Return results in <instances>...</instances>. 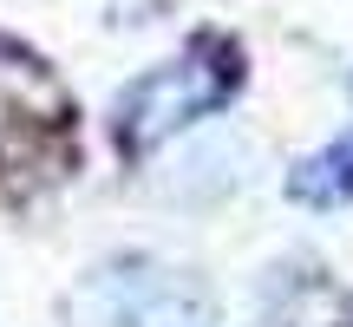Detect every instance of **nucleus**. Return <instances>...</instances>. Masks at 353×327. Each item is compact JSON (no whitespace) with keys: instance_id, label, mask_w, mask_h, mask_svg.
Listing matches in <instances>:
<instances>
[{"instance_id":"2","label":"nucleus","mask_w":353,"mask_h":327,"mask_svg":"<svg viewBox=\"0 0 353 327\" xmlns=\"http://www.w3.org/2000/svg\"><path fill=\"white\" fill-rule=\"evenodd\" d=\"M65 315L79 327H196L210 315V295L196 288L190 275L176 268H157V262H105L92 268L85 281L72 288Z\"/></svg>"},{"instance_id":"3","label":"nucleus","mask_w":353,"mask_h":327,"mask_svg":"<svg viewBox=\"0 0 353 327\" xmlns=\"http://www.w3.org/2000/svg\"><path fill=\"white\" fill-rule=\"evenodd\" d=\"M288 190L301 203H347L353 197V138L327 144V151H314V157H301L294 177H288Z\"/></svg>"},{"instance_id":"1","label":"nucleus","mask_w":353,"mask_h":327,"mask_svg":"<svg viewBox=\"0 0 353 327\" xmlns=\"http://www.w3.org/2000/svg\"><path fill=\"white\" fill-rule=\"evenodd\" d=\"M236 79H242L236 52H229L223 39H196L183 59L144 72L138 86L118 99V144H125V151H151V144L176 138L183 125L210 118L216 105L236 92Z\"/></svg>"}]
</instances>
